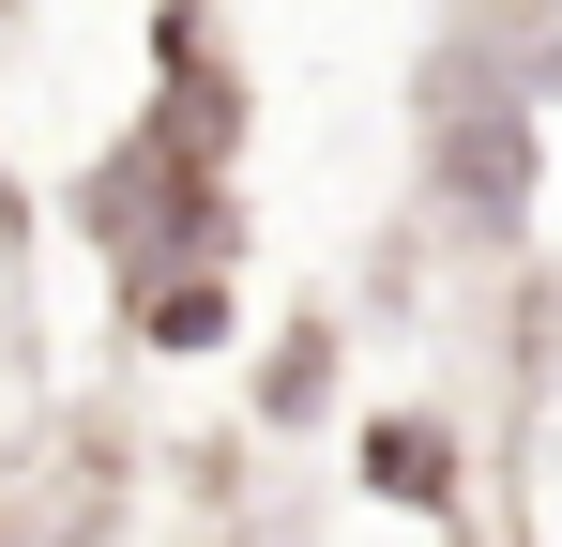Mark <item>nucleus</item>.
Here are the masks:
<instances>
[{"label": "nucleus", "instance_id": "obj_1", "mask_svg": "<svg viewBox=\"0 0 562 547\" xmlns=\"http://www.w3.org/2000/svg\"><path fill=\"white\" fill-rule=\"evenodd\" d=\"M228 153H244V77L228 62H198V15H168V77L153 107L122 122L77 182V228L106 244L122 289H153V274H198L244 244V213H228Z\"/></svg>", "mask_w": 562, "mask_h": 547}, {"label": "nucleus", "instance_id": "obj_2", "mask_svg": "<svg viewBox=\"0 0 562 547\" xmlns=\"http://www.w3.org/2000/svg\"><path fill=\"white\" fill-rule=\"evenodd\" d=\"M532 62L502 46V31H471L441 46V77H426V198H441V228L457 244H517V213H532Z\"/></svg>", "mask_w": 562, "mask_h": 547}, {"label": "nucleus", "instance_id": "obj_3", "mask_svg": "<svg viewBox=\"0 0 562 547\" xmlns=\"http://www.w3.org/2000/svg\"><path fill=\"white\" fill-rule=\"evenodd\" d=\"M366 487H380V502H411V517H457V502H471V471H457V426H426V411L366 426Z\"/></svg>", "mask_w": 562, "mask_h": 547}, {"label": "nucleus", "instance_id": "obj_4", "mask_svg": "<svg viewBox=\"0 0 562 547\" xmlns=\"http://www.w3.org/2000/svg\"><path fill=\"white\" fill-rule=\"evenodd\" d=\"M228 320H244V304H228V259H198V274H153V289H137V350H228Z\"/></svg>", "mask_w": 562, "mask_h": 547}, {"label": "nucleus", "instance_id": "obj_5", "mask_svg": "<svg viewBox=\"0 0 562 547\" xmlns=\"http://www.w3.org/2000/svg\"><path fill=\"white\" fill-rule=\"evenodd\" d=\"M319 380H335V320H304V335L274 350V380H259V395H274V426H304V411H319Z\"/></svg>", "mask_w": 562, "mask_h": 547}, {"label": "nucleus", "instance_id": "obj_6", "mask_svg": "<svg viewBox=\"0 0 562 547\" xmlns=\"http://www.w3.org/2000/svg\"><path fill=\"white\" fill-rule=\"evenodd\" d=\"M502 46L532 62V91H562V0H517V15H502Z\"/></svg>", "mask_w": 562, "mask_h": 547}]
</instances>
